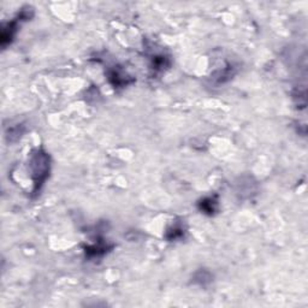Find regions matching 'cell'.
I'll return each mask as SVG.
<instances>
[{"label": "cell", "instance_id": "obj_7", "mask_svg": "<svg viewBox=\"0 0 308 308\" xmlns=\"http://www.w3.org/2000/svg\"><path fill=\"white\" fill-rule=\"evenodd\" d=\"M212 282V275L210 272L207 271V270H200V271H198L197 274L192 276V281L191 283L200 285V287H207L208 284H210Z\"/></svg>", "mask_w": 308, "mask_h": 308}, {"label": "cell", "instance_id": "obj_4", "mask_svg": "<svg viewBox=\"0 0 308 308\" xmlns=\"http://www.w3.org/2000/svg\"><path fill=\"white\" fill-rule=\"evenodd\" d=\"M112 248H113V246L107 245V242H104V240H100L96 241V243H93L91 246H87L85 248V253L86 256H88L89 259L101 258L106 253L110 252Z\"/></svg>", "mask_w": 308, "mask_h": 308}, {"label": "cell", "instance_id": "obj_1", "mask_svg": "<svg viewBox=\"0 0 308 308\" xmlns=\"http://www.w3.org/2000/svg\"><path fill=\"white\" fill-rule=\"evenodd\" d=\"M29 169L33 179V194H37L47 181L51 171V158L43 148L35 149L29 159Z\"/></svg>", "mask_w": 308, "mask_h": 308}, {"label": "cell", "instance_id": "obj_3", "mask_svg": "<svg viewBox=\"0 0 308 308\" xmlns=\"http://www.w3.org/2000/svg\"><path fill=\"white\" fill-rule=\"evenodd\" d=\"M107 79L114 88H124V87L129 86L130 83L135 82V79L128 75L124 70H122L118 66H114L108 70Z\"/></svg>", "mask_w": 308, "mask_h": 308}, {"label": "cell", "instance_id": "obj_8", "mask_svg": "<svg viewBox=\"0 0 308 308\" xmlns=\"http://www.w3.org/2000/svg\"><path fill=\"white\" fill-rule=\"evenodd\" d=\"M185 230L183 227L182 224H173L171 227H169L168 231L165 234V239L168 241H176L182 239L184 236Z\"/></svg>", "mask_w": 308, "mask_h": 308}, {"label": "cell", "instance_id": "obj_5", "mask_svg": "<svg viewBox=\"0 0 308 308\" xmlns=\"http://www.w3.org/2000/svg\"><path fill=\"white\" fill-rule=\"evenodd\" d=\"M218 197L217 195H212V197H206L204 199H201L199 201L198 207L201 212H204L205 214H208V216H213L214 213H217L218 211Z\"/></svg>", "mask_w": 308, "mask_h": 308}, {"label": "cell", "instance_id": "obj_9", "mask_svg": "<svg viewBox=\"0 0 308 308\" xmlns=\"http://www.w3.org/2000/svg\"><path fill=\"white\" fill-rule=\"evenodd\" d=\"M230 67L231 66L224 67V69L221 70V71H217L213 75V79H216L218 83H224V82L229 81L231 77L234 76V73H235V71H233V69L230 70Z\"/></svg>", "mask_w": 308, "mask_h": 308}, {"label": "cell", "instance_id": "obj_2", "mask_svg": "<svg viewBox=\"0 0 308 308\" xmlns=\"http://www.w3.org/2000/svg\"><path fill=\"white\" fill-rule=\"evenodd\" d=\"M34 16L33 8L30 6H25L18 12V15L14 18V21L6 23L2 29V46L6 47L9 44L12 43L16 33L18 30V23L24 21H29Z\"/></svg>", "mask_w": 308, "mask_h": 308}, {"label": "cell", "instance_id": "obj_6", "mask_svg": "<svg viewBox=\"0 0 308 308\" xmlns=\"http://www.w3.org/2000/svg\"><path fill=\"white\" fill-rule=\"evenodd\" d=\"M171 65V60L170 57L165 56V54H156L152 58V63H150V70L154 73L164 72L169 66Z\"/></svg>", "mask_w": 308, "mask_h": 308}]
</instances>
